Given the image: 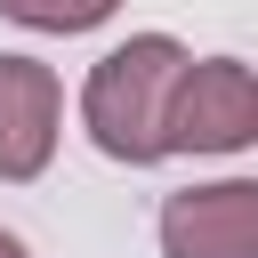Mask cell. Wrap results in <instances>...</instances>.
Returning <instances> with one entry per match:
<instances>
[{
  "label": "cell",
  "mask_w": 258,
  "mask_h": 258,
  "mask_svg": "<svg viewBox=\"0 0 258 258\" xmlns=\"http://www.w3.org/2000/svg\"><path fill=\"white\" fill-rule=\"evenodd\" d=\"M185 73V40L169 32H129L121 48H105L81 81V129L105 161H129V169H153L169 161L161 153V113H169V89Z\"/></svg>",
  "instance_id": "obj_1"
},
{
  "label": "cell",
  "mask_w": 258,
  "mask_h": 258,
  "mask_svg": "<svg viewBox=\"0 0 258 258\" xmlns=\"http://www.w3.org/2000/svg\"><path fill=\"white\" fill-rule=\"evenodd\" d=\"M258 137V81L242 56H185L169 113H161V153H250Z\"/></svg>",
  "instance_id": "obj_2"
},
{
  "label": "cell",
  "mask_w": 258,
  "mask_h": 258,
  "mask_svg": "<svg viewBox=\"0 0 258 258\" xmlns=\"http://www.w3.org/2000/svg\"><path fill=\"white\" fill-rule=\"evenodd\" d=\"M161 258H258V185L218 177L161 202Z\"/></svg>",
  "instance_id": "obj_3"
},
{
  "label": "cell",
  "mask_w": 258,
  "mask_h": 258,
  "mask_svg": "<svg viewBox=\"0 0 258 258\" xmlns=\"http://www.w3.org/2000/svg\"><path fill=\"white\" fill-rule=\"evenodd\" d=\"M56 129H64V81L40 56H0V177L32 185L56 161Z\"/></svg>",
  "instance_id": "obj_4"
},
{
  "label": "cell",
  "mask_w": 258,
  "mask_h": 258,
  "mask_svg": "<svg viewBox=\"0 0 258 258\" xmlns=\"http://www.w3.org/2000/svg\"><path fill=\"white\" fill-rule=\"evenodd\" d=\"M121 0H0V16H16V24H32V32H89V24H105Z\"/></svg>",
  "instance_id": "obj_5"
},
{
  "label": "cell",
  "mask_w": 258,
  "mask_h": 258,
  "mask_svg": "<svg viewBox=\"0 0 258 258\" xmlns=\"http://www.w3.org/2000/svg\"><path fill=\"white\" fill-rule=\"evenodd\" d=\"M0 258H32V250H24V242H16V234H0Z\"/></svg>",
  "instance_id": "obj_6"
}]
</instances>
